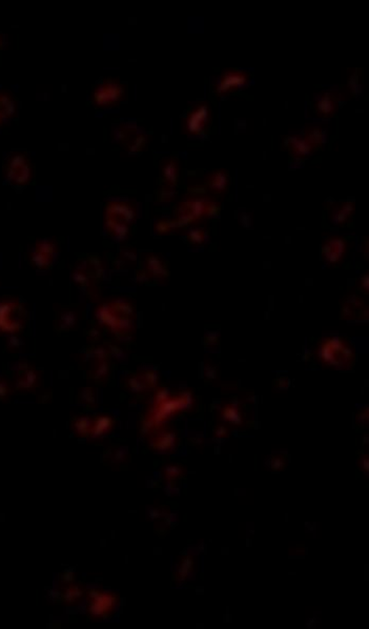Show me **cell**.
<instances>
[{
	"label": "cell",
	"instance_id": "cell-1",
	"mask_svg": "<svg viewBox=\"0 0 369 629\" xmlns=\"http://www.w3.org/2000/svg\"><path fill=\"white\" fill-rule=\"evenodd\" d=\"M322 357L335 367H345L353 358L351 350L339 338H332L322 347Z\"/></svg>",
	"mask_w": 369,
	"mask_h": 629
},
{
	"label": "cell",
	"instance_id": "cell-2",
	"mask_svg": "<svg viewBox=\"0 0 369 629\" xmlns=\"http://www.w3.org/2000/svg\"><path fill=\"white\" fill-rule=\"evenodd\" d=\"M19 308L13 303H5L0 306V328L5 331L16 330L20 324Z\"/></svg>",
	"mask_w": 369,
	"mask_h": 629
},
{
	"label": "cell",
	"instance_id": "cell-3",
	"mask_svg": "<svg viewBox=\"0 0 369 629\" xmlns=\"http://www.w3.org/2000/svg\"><path fill=\"white\" fill-rule=\"evenodd\" d=\"M323 252L328 261L336 262L341 258V255L344 252V242L341 239H332L324 247Z\"/></svg>",
	"mask_w": 369,
	"mask_h": 629
},
{
	"label": "cell",
	"instance_id": "cell-4",
	"mask_svg": "<svg viewBox=\"0 0 369 629\" xmlns=\"http://www.w3.org/2000/svg\"><path fill=\"white\" fill-rule=\"evenodd\" d=\"M244 81H245L244 74H241V73L228 74L227 76H224L222 78L221 84L219 86V91L223 92V91L234 89L235 87H240L241 85H243Z\"/></svg>",
	"mask_w": 369,
	"mask_h": 629
}]
</instances>
